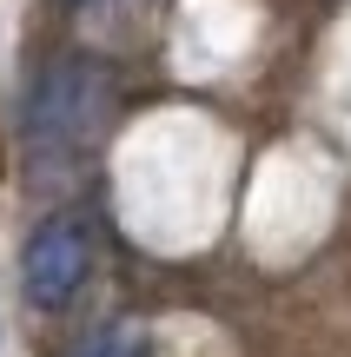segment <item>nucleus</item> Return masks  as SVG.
I'll use <instances>...</instances> for the list:
<instances>
[{
    "label": "nucleus",
    "instance_id": "7ed1b4c3",
    "mask_svg": "<svg viewBox=\"0 0 351 357\" xmlns=\"http://www.w3.org/2000/svg\"><path fill=\"white\" fill-rule=\"evenodd\" d=\"M73 357H140V331H133V324H106L87 344H73Z\"/></svg>",
    "mask_w": 351,
    "mask_h": 357
},
{
    "label": "nucleus",
    "instance_id": "f03ea898",
    "mask_svg": "<svg viewBox=\"0 0 351 357\" xmlns=\"http://www.w3.org/2000/svg\"><path fill=\"white\" fill-rule=\"evenodd\" d=\"M87 271H93V238H87L80 218H47V225H33V238H27V252H20L27 305L66 311L73 291L87 284Z\"/></svg>",
    "mask_w": 351,
    "mask_h": 357
},
{
    "label": "nucleus",
    "instance_id": "20e7f679",
    "mask_svg": "<svg viewBox=\"0 0 351 357\" xmlns=\"http://www.w3.org/2000/svg\"><path fill=\"white\" fill-rule=\"evenodd\" d=\"M66 7H87V0H66Z\"/></svg>",
    "mask_w": 351,
    "mask_h": 357
},
{
    "label": "nucleus",
    "instance_id": "f257e3e1",
    "mask_svg": "<svg viewBox=\"0 0 351 357\" xmlns=\"http://www.w3.org/2000/svg\"><path fill=\"white\" fill-rule=\"evenodd\" d=\"M106 106H113V79L93 60H53L40 73L33 100H27V146H33L40 166H73L93 146V132L106 126Z\"/></svg>",
    "mask_w": 351,
    "mask_h": 357
}]
</instances>
